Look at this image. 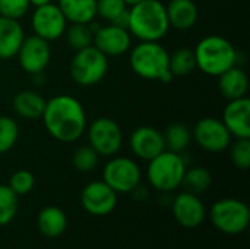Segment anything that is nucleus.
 Segmentation results:
<instances>
[{
    "instance_id": "f257e3e1",
    "label": "nucleus",
    "mask_w": 250,
    "mask_h": 249,
    "mask_svg": "<svg viewBox=\"0 0 250 249\" xmlns=\"http://www.w3.org/2000/svg\"><path fill=\"white\" fill-rule=\"evenodd\" d=\"M41 119L48 135L64 144L78 141L88 126L83 106L69 94H59L47 100Z\"/></svg>"
},
{
    "instance_id": "f03ea898",
    "label": "nucleus",
    "mask_w": 250,
    "mask_h": 249,
    "mask_svg": "<svg viewBox=\"0 0 250 249\" xmlns=\"http://www.w3.org/2000/svg\"><path fill=\"white\" fill-rule=\"evenodd\" d=\"M168 29L166 4L161 0H142L129 7L127 31L139 41H161Z\"/></svg>"
},
{
    "instance_id": "7ed1b4c3",
    "label": "nucleus",
    "mask_w": 250,
    "mask_h": 249,
    "mask_svg": "<svg viewBox=\"0 0 250 249\" xmlns=\"http://www.w3.org/2000/svg\"><path fill=\"white\" fill-rule=\"evenodd\" d=\"M168 59L170 53L160 41H139L130 48L129 63L139 78L168 84L173 79Z\"/></svg>"
},
{
    "instance_id": "20e7f679",
    "label": "nucleus",
    "mask_w": 250,
    "mask_h": 249,
    "mask_svg": "<svg viewBox=\"0 0 250 249\" xmlns=\"http://www.w3.org/2000/svg\"><path fill=\"white\" fill-rule=\"evenodd\" d=\"M196 69L208 76H220L234 66L239 53L234 45L221 35H207L193 48Z\"/></svg>"
},
{
    "instance_id": "39448f33",
    "label": "nucleus",
    "mask_w": 250,
    "mask_h": 249,
    "mask_svg": "<svg viewBox=\"0 0 250 249\" xmlns=\"http://www.w3.org/2000/svg\"><path fill=\"white\" fill-rule=\"evenodd\" d=\"M186 161L182 154L164 150L148 161L146 179L149 185L160 192H173L182 186Z\"/></svg>"
},
{
    "instance_id": "423d86ee",
    "label": "nucleus",
    "mask_w": 250,
    "mask_h": 249,
    "mask_svg": "<svg viewBox=\"0 0 250 249\" xmlns=\"http://www.w3.org/2000/svg\"><path fill=\"white\" fill-rule=\"evenodd\" d=\"M108 72V57L103 54L95 45L75 51L69 73L79 87H94L104 79Z\"/></svg>"
},
{
    "instance_id": "0eeeda50",
    "label": "nucleus",
    "mask_w": 250,
    "mask_h": 249,
    "mask_svg": "<svg viewBox=\"0 0 250 249\" xmlns=\"http://www.w3.org/2000/svg\"><path fill=\"white\" fill-rule=\"evenodd\" d=\"M211 223L224 235H240L250 223V210L246 203L236 198H223L212 204L209 210Z\"/></svg>"
},
{
    "instance_id": "6e6552de",
    "label": "nucleus",
    "mask_w": 250,
    "mask_h": 249,
    "mask_svg": "<svg viewBox=\"0 0 250 249\" xmlns=\"http://www.w3.org/2000/svg\"><path fill=\"white\" fill-rule=\"evenodd\" d=\"M88 145H91L100 157L116 156L123 145V131L120 125L107 116L94 119L86 126Z\"/></svg>"
},
{
    "instance_id": "1a4fd4ad",
    "label": "nucleus",
    "mask_w": 250,
    "mask_h": 249,
    "mask_svg": "<svg viewBox=\"0 0 250 249\" xmlns=\"http://www.w3.org/2000/svg\"><path fill=\"white\" fill-rule=\"evenodd\" d=\"M141 179L142 172L139 164L129 157L113 156L103 170V181L116 194L133 192L141 185Z\"/></svg>"
},
{
    "instance_id": "9d476101",
    "label": "nucleus",
    "mask_w": 250,
    "mask_h": 249,
    "mask_svg": "<svg viewBox=\"0 0 250 249\" xmlns=\"http://www.w3.org/2000/svg\"><path fill=\"white\" fill-rule=\"evenodd\" d=\"M192 139L204 151L223 153L230 147L233 136L221 119L208 116L196 122L192 129Z\"/></svg>"
},
{
    "instance_id": "9b49d317",
    "label": "nucleus",
    "mask_w": 250,
    "mask_h": 249,
    "mask_svg": "<svg viewBox=\"0 0 250 249\" xmlns=\"http://www.w3.org/2000/svg\"><path fill=\"white\" fill-rule=\"evenodd\" d=\"M31 25L35 35L51 43L64 35L69 25L57 3H47L34 9L31 16Z\"/></svg>"
},
{
    "instance_id": "f8f14e48",
    "label": "nucleus",
    "mask_w": 250,
    "mask_h": 249,
    "mask_svg": "<svg viewBox=\"0 0 250 249\" xmlns=\"http://www.w3.org/2000/svg\"><path fill=\"white\" fill-rule=\"evenodd\" d=\"M16 57L23 72L29 75L41 73L47 69L51 60L50 43L35 34L25 37L16 53Z\"/></svg>"
},
{
    "instance_id": "ddd939ff",
    "label": "nucleus",
    "mask_w": 250,
    "mask_h": 249,
    "mask_svg": "<svg viewBox=\"0 0 250 249\" xmlns=\"http://www.w3.org/2000/svg\"><path fill=\"white\" fill-rule=\"evenodd\" d=\"M81 204L91 216H107L117 205V194L104 182L92 181L81 192Z\"/></svg>"
},
{
    "instance_id": "4468645a",
    "label": "nucleus",
    "mask_w": 250,
    "mask_h": 249,
    "mask_svg": "<svg viewBox=\"0 0 250 249\" xmlns=\"http://www.w3.org/2000/svg\"><path fill=\"white\" fill-rule=\"evenodd\" d=\"M132 38L133 37L126 28L107 23L95 28L92 45H95L107 57H117L132 48Z\"/></svg>"
},
{
    "instance_id": "2eb2a0df",
    "label": "nucleus",
    "mask_w": 250,
    "mask_h": 249,
    "mask_svg": "<svg viewBox=\"0 0 250 249\" xmlns=\"http://www.w3.org/2000/svg\"><path fill=\"white\" fill-rule=\"evenodd\" d=\"M171 211L174 220L185 229H196L199 227L207 216L205 205L199 195L190 192H180L174 197L171 204Z\"/></svg>"
},
{
    "instance_id": "dca6fc26",
    "label": "nucleus",
    "mask_w": 250,
    "mask_h": 249,
    "mask_svg": "<svg viewBox=\"0 0 250 249\" xmlns=\"http://www.w3.org/2000/svg\"><path fill=\"white\" fill-rule=\"evenodd\" d=\"M132 154L144 161H149L166 150L163 132L154 126H139L129 136Z\"/></svg>"
},
{
    "instance_id": "f3484780",
    "label": "nucleus",
    "mask_w": 250,
    "mask_h": 249,
    "mask_svg": "<svg viewBox=\"0 0 250 249\" xmlns=\"http://www.w3.org/2000/svg\"><path fill=\"white\" fill-rule=\"evenodd\" d=\"M221 120L233 138H250V100L248 95L230 100L223 110Z\"/></svg>"
},
{
    "instance_id": "a211bd4d",
    "label": "nucleus",
    "mask_w": 250,
    "mask_h": 249,
    "mask_svg": "<svg viewBox=\"0 0 250 249\" xmlns=\"http://www.w3.org/2000/svg\"><path fill=\"white\" fill-rule=\"evenodd\" d=\"M170 28L188 31L198 22V6L193 0H170L166 4Z\"/></svg>"
},
{
    "instance_id": "6ab92c4d",
    "label": "nucleus",
    "mask_w": 250,
    "mask_h": 249,
    "mask_svg": "<svg viewBox=\"0 0 250 249\" xmlns=\"http://www.w3.org/2000/svg\"><path fill=\"white\" fill-rule=\"evenodd\" d=\"M25 38V31L18 19L0 16V60L16 57Z\"/></svg>"
},
{
    "instance_id": "aec40b11",
    "label": "nucleus",
    "mask_w": 250,
    "mask_h": 249,
    "mask_svg": "<svg viewBox=\"0 0 250 249\" xmlns=\"http://www.w3.org/2000/svg\"><path fill=\"white\" fill-rule=\"evenodd\" d=\"M218 78V90L226 100H237L248 95L249 91V78L246 72L237 65L227 69Z\"/></svg>"
},
{
    "instance_id": "412c9836",
    "label": "nucleus",
    "mask_w": 250,
    "mask_h": 249,
    "mask_svg": "<svg viewBox=\"0 0 250 249\" xmlns=\"http://www.w3.org/2000/svg\"><path fill=\"white\" fill-rule=\"evenodd\" d=\"M45 101L42 95H40L34 90H22L19 91L13 100H12V107L13 112L25 120H37L42 116Z\"/></svg>"
},
{
    "instance_id": "4be33fe9",
    "label": "nucleus",
    "mask_w": 250,
    "mask_h": 249,
    "mask_svg": "<svg viewBox=\"0 0 250 249\" xmlns=\"http://www.w3.org/2000/svg\"><path fill=\"white\" fill-rule=\"evenodd\" d=\"M37 226L40 233L45 238H59L67 229V216L62 208L47 205L38 213Z\"/></svg>"
},
{
    "instance_id": "5701e85b",
    "label": "nucleus",
    "mask_w": 250,
    "mask_h": 249,
    "mask_svg": "<svg viewBox=\"0 0 250 249\" xmlns=\"http://www.w3.org/2000/svg\"><path fill=\"white\" fill-rule=\"evenodd\" d=\"M69 23H91L97 18V0H57Z\"/></svg>"
},
{
    "instance_id": "b1692460",
    "label": "nucleus",
    "mask_w": 250,
    "mask_h": 249,
    "mask_svg": "<svg viewBox=\"0 0 250 249\" xmlns=\"http://www.w3.org/2000/svg\"><path fill=\"white\" fill-rule=\"evenodd\" d=\"M163 136L166 150L183 154L192 142V129L182 122H176L167 126L166 132H163Z\"/></svg>"
},
{
    "instance_id": "393cba45",
    "label": "nucleus",
    "mask_w": 250,
    "mask_h": 249,
    "mask_svg": "<svg viewBox=\"0 0 250 249\" xmlns=\"http://www.w3.org/2000/svg\"><path fill=\"white\" fill-rule=\"evenodd\" d=\"M212 183V176L211 172L202 166H195L188 169L183 175L182 186L185 188L186 192L195 194V195H202L205 194Z\"/></svg>"
},
{
    "instance_id": "a878e982",
    "label": "nucleus",
    "mask_w": 250,
    "mask_h": 249,
    "mask_svg": "<svg viewBox=\"0 0 250 249\" xmlns=\"http://www.w3.org/2000/svg\"><path fill=\"white\" fill-rule=\"evenodd\" d=\"M168 69H170L173 78L190 75L196 69L193 48L182 47V48H177L176 51H173L168 59Z\"/></svg>"
},
{
    "instance_id": "bb28decb",
    "label": "nucleus",
    "mask_w": 250,
    "mask_h": 249,
    "mask_svg": "<svg viewBox=\"0 0 250 249\" xmlns=\"http://www.w3.org/2000/svg\"><path fill=\"white\" fill-rule=\"evenodd\" d=\"M94 31L95 28L92 26V22L91 23H70L67 25L64 31L66 41L73 51L86 48L92 45L94 43Z\"/></svg>"
},
{
    "instance_id": "cd10ccee",
    "label": "nucleus",
    "mask_w": 250,
    "mask_h": 249,
    "mask_svg": "<svg viewBox=\"0 0 250 249\" xmlns=\"http://www.w3.org/2000/svg\"><path fill=\"white\" fill-rule=\"evenodd\" d=\"M18 207V195L7 185H0V226H7L13 222Z\"/></svg>"
},
{
    "instance_id": "c85d7f7f",
    "label": "nucleus",
    "mask_w": 250,
    "mask_h": 249,
    "mask_svg": "<svg viewBox=\"0 0 250 249\" xmlns=\"http://www.w3.org/2000/svg\"><path fill=\"white\" fill-rule=\"evenodd\" d=\"M19 138V126L10 116H0V154L10 151Z\"/></svg>"
},
{
    "instance_id": "c756f323",
    "label": "nucleus",
    "mask_w": 250,
    "mask_h": 249,
    "mask_svg": "<svg viewBox=\"0 0 250 249\" xmlns=\"http://www.w3.org/2000/svg\"><path fill=\"white\" fill-rule=\"evenodd\" d=\"M98 160H100V156L91 145H82L76 148L72 156V164L75 166L78 172H82V173L92 172L97 167Z\"/></svg>"
},
{
    "instance_id": "7c9ffc66",
    "label": "nucleus",
    "mask_w": 250,
    "mask_h": 249,
    "mask_svg": "<svg viewBox=\"0 0 250 249\" xmlns=\"http://www.w3.org/2000/svg\"><path fill=\"white\" fill-rule=\"evenodd\" d=\"M229 148L231 163L240 170H248L250 167V138H237Z\"/></svg>"
},
{
    "instance_id": "2f4dec72",
    "label": "nucleus",
    "mask_w": 250,
    "mask_h": 249,
    "mask_svg": "<svg viewBox=\"0 0 250 249\" xmlns=\"http://www.w3.org/2000/svg\"><path fill=\"white\" fill-rule=\"evenodd\" d=\"M127 6L123 0H97V16L104 19L105 22H114Z\"/></svg>"
},
{
    "instance_id": "473e14b6",
    "label": "nucleus",
    "mask_w": 250,
    "mask_h": 249,
    "mask_svg": "<svg viewBox=\"0 0 250 249\" xmlns=\"http://www.w3.org/2000/svg\"><path fill=\"white\" fill-rule=\"evenodd\" d=\"M34 185H35V178H34V175L31 172H28V170H18V172H15L10 176L7 186L18 197H21V195L29 194L32 191V188H34Z\"/></svg>"
},
{
    "instance_id": "72a5a7b5",
    "label": "nucleus",
    "mask_w": 250,
    "mask_h": 249,
    "mask_svg": "<svg viewBox=\"0 0 250 249\" xmlns=\"http://www.w3.org/2000/svg\"><path fill=\"white\" fill-rule=\"evenodd\" d=\"M29 7V0H0V16L19 21L28 13Z\"/></svg>"
},
{
    "instance_id": "f704fd0d",
    "label": "nucleus",
    "mask_w": 250,
    "mask_h": 249,
    "mask_svg": "<svg viewBox=\"0 0 250 249\" xmlns=\"http://www.w3.org/2000/svg\"><path fill=\"white\" fill-rule=\"evenodd\" d=\"M53 0H29L31 6L34 7H38V6H42V4H47V3H51Z\"/></svg>"
},
{
    "instance_id": "c9c22d12",
    "label": "nucleus",
    "mask_w": 250,
    "mask_h": 249,
    "mask_svg": "<svg viewBox=\"0 0 250 249\" xmlns=\"http://www.w3.org/2000/svg\"><path fill=\"white\" fill-rule=\"evenodd\" d=\"M125 3H126V6L127 7H130V6H135V4H138L139 1H142V0H123Z\"/></svg>"
}]
</instances>
